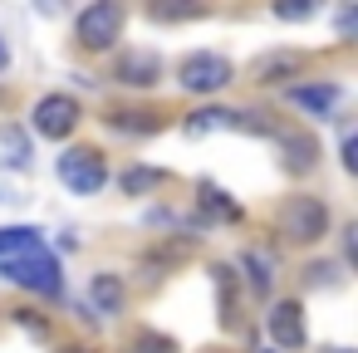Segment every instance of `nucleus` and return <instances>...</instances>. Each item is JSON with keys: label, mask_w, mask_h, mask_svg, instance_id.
Here are the masks:
<instances>
[{"label": "nucleus", "mask_w": 358, "mask_h": 353, "mask_svg": "<svg viewBox=\"0 0 358 353\" xmlns=\"http://www.w3.org/2000/svg\"><path fill=\"white\" fill-rule=\"evenodd\" d=\"M0 275H6L10 284H20V289H30V294H59V289H64L59 260H55L45 245L30 250V255H20V260H0Z\"/></svg>", "instance_id": "f257e3e1"}, {"label": "nucleus", "mask_w": 358, "mask_h": 353, "mask_svg": "<svg viewBox=\"0 0 358 353\" xmlns=\"http://www.w3.org/2000/svg\"><path fill=\"white\" fill-rule=\"evenodd\" d=\"M275 226H280L294 245H309V240H319V236L329 231V206H324L319 196H289V201L280 206Z\"/></svg>", "instance_id": "f03ea898"}, {"label": "nucleus", "mask_w": 358, "mask_h": 353, "mask_svg": "<svg viewBox=\"0 0 358 353\" xmlns=\"http://www.w3.org/2000/svg\"><path fill=\"white\" fill-rule=\"evenodd\" d=\"M74 35H79L84 50H108V45L123 35V6H118V0H99V6H89V10L79 15Z\"/></svg>", "instance_id": "7ed1b4c3"}, {"label": "nucleus", "mask_w": 358, "mask_h": 353, "mask_svg": "<svg viewBox=\"0 0 358 353\" xmlns=\"http://www.w3.org/2000/svg\"><path fill=\"white\" fill-rule=\"evenodd\" d=\"M103 157L94 152V147H69L64 157H59V182L69 187V192H79V196H94L99 187H103Z\"/></svg>", "instance_id": "20e7f679"}, {"label": "nucleus", "mask_w": 358, "mask_h": 353, "mask_svg": "<svg viewBox=\"0 0 358 353\" xmlns=\"http://www.w3.org/2000/svg\"><path fill=\"white\" fill-rule=\"evenodd\" d=\"M231 79H236V69H231V59H221V55H192V59L182 64V74H177V84L192 89V94H216V89H226Z\"/></svg>", "instance_id": "39448f33"}, {"label": "nucleus", "mask_w": 358, "mask_h": 353, "mask_svg": "<svg viewBox=\"0 0 358 353\" xmlns=\"http://www.w3.org/2000/svg\"><path fill=\"white\" fill-rule=\"evenodd\" d=\"M30 123H35L40 138H69L74 123H79V103H74L69 94H45V99L35 103Z\"/></svg>", "instance_id": "423d86ee"}, {"label": "nucleus", "mask_w": 358, "mask_h": 353, "mask_svg": "<svg viewBox=\"0 0 358 353\" xmlns=\"http://www.w3.org/2000/svg\"><path fill=\"white\" fill-rule=\"evenodd\" d=\"M270 338H275L280 348H299V343H304V309H299L294 299H280V304L270 309Z\"/></svg>", "instance_id": "0eeeda50"}, {"label": "nucleus", "mask_w": 358, "mask_h": 353, "mask_svg": "<svg viewBox=\"0 0 358 353\" xmlns=\"http://www.w3.org/2000/svg\"><path fill=\"white\" fill-rule=\"evenodd\" d=\"M118 79H123V84H133V89H148V84H157V79H162V59H157V55H138V50H133V55H123V59H118Z\"/></svg>", "instance_id": "6e6552de"}, {"label": "nucleus", "mask_w": 358, "mask_h": 353, "mask_svg": "<svg viewBox=\"0 0 358 353\" xmlns=\"http://www.w3.org/2000/svg\"><path fill=\"white\" fill-rule=\"evenodd\" d=\"M280 157H285V172L304 177V172L314 167L319 147H314V138H304V133H280Z\"/></svg>", "instance_id": "1a4fd4ad"}, {"label": "nucleus", "mask_w": 358, "mask_h": 353, "mask_svg": "<svg viewBox=\"0 0 358 353\" xmlns=\"http://www.w3.org/2000/svg\"><path fill=\"white\" fill-rule=\"evenodd\" d=\"M30 250H40V231L35 226H6L0 231V260H20Z\"/></svg>", "instance_id": "9d476101"}, {"label": "nucleus", "mask_w": 358, "mask_h": 353, "mask_svg": "<svg viewBox=\"0 0 358 353\" xmlns=\"http://www.w3.org/2000/svg\"><path fill=\"white\" fill-rule=\"evenodd\" d=\"M289 99L309 113H329L338 103V84H304V89H289Z\"/></svg>", "instance_id": "9b49d317"}, {"label": "nucleus", "mask_w": 358, "mask_h": 353, "mask_svg": "<svg viewBox=\"0 0 358 353\" xmlns=\"http://www.w3.org/2000/svg\"><path fill=\"white\" fill-rule=\"evenodd\" d=\"M89 299L99 304V314H118V309H123V280H118V275H94Z\"/></svg>", "instance_id": "f8f14e48"}, {"label": "nucleus", "mask_w": 358, "mask_h": 353, "mask_svg": "<svg viewBox=\"0 0 358 353\" xmlns=\"http://www.w3.org/2000/svg\"><path fill=\"white\" fill-rule=\"evenodd\" d=\"M299 69V55H265L260 64H255V79H285V74H294Z\"/></svg>", "instance_id": "ddd939ff"}, {"label": "nucleus", "mask_w": 358, "mask_h": 353, "mask_svg": "<svg viewBox=\"0 0 358 353\" xmlns=\"http://www.w3.org/2000/svg\"><path fill=\"white\" fill-rule=\"evenodd\" d=\"M196 196H201V206H206V211H216L221 221H241V206H236V201H226V192H221V187H201Z\"/></svg>", "instance_id": "4468645a"}, {"label": "nucleus", "mask_w": 358, "mask_h": 353, "mask_svg": "<svg viewBox=\"0 0 358 353\" xmlns=\"http://www.w3.org/2000/svg\"><path fill=\"white\" fill-rule=\"evenodd\" d=\"M113 128H123V133H157L162 118L157 113H113Z\"/></svg>", "instance_id": "2eb2a0df"}, {"label": "nucleus", "mask_w": 358, "mask_h": 353, "mask_svg": "<svg viewBox=\"0 0 358 353\" xmlns=\"http://www.w3.org/2000/svg\"><path fill=\"white\" fill-rule=\"evenodd\" d=\"M241 265H245V275H250V289L265 294V289H270V260L250 250V255H241Z\"/></svg>", "instance_id": "dca6fc26"}, {"label": "nucleus", "mask_w": 358, "mask_h": 353, "mask_svg": "<svg viewBox=\"0 0 358 353\" xmlns=\"http://www.w3.org/2000/svg\"><path fill=\"white\" fill-rule=\"evenodd\" d=\"M152 187H162V172H157V167H133V172H123V192H152Z\"/></svg>", "instance_id": "f3484780"}, {"label": "nucleus", "mask_w": 358, "mask_h": 353, "mask_svg": "<svg viewBox=\"0 0 358 353\" xmlns=\"http://www.w3.org/2000/svg\"><path fill=\"white\" fill-rule=\"evenodd\" d=\"M133 353H172V343H167V338H157V333H138Z\"/></svg>", "instance_id": "a211bd4d"}, {"label": "nucleus", "mask_w": 358, "mask_h": 353, "mask_svg": "<svg viewBox=\"0 0 358 353\" xmlns=\"http://www.w3.org/2000/svg\"><path fill=\"white\" fill-rule=\"evenodd\" d=\"M275 15H280V20H304L309 6H275Z\"/></svg>", "instance_id": "6ab92c4d"}, {"label": "nucleus", "mask_w": 358, "mask_h": 353, "mask_svg": "<svg viewBox=\"0 0 358 353\" xmlns=\"http://www.w3.org/2000/svg\"><path fill=\"white\" fill-rule=\"evenodd\" d=\"M6 143H10V162H15V167H25V143H20V138H15V133H10V138H6Z\"/></svg>", "instance_id": "aec40b11"}, {"label": "nucleus", "mask_w": 358, "mask_h": 353, "mask_svg": "<svg viewBox=\"0 0 358 353\" xmlns=\"http://www.w3.org/2000/svg\"><path fill=\"white\" fill-rule=\"evenodd\" d=\"M6 59H10V50H6V35H0V69H6Z\"/></svg>", "instance_id": "412c9836"}, {"label": "nucleus", "mask_w": 358, "mask_h": 353, "mask_svg": "<svg viewBox=\"0 0 358 353\" xmlns=\"http://www.w3.org/2000/svg\"><path fill=\"white\" fill-rule=\"evenodd\" d=\"M319 353H353V348H319Z\"/></svg>", "instance_id": "4be33fe9"}]
</instances>
